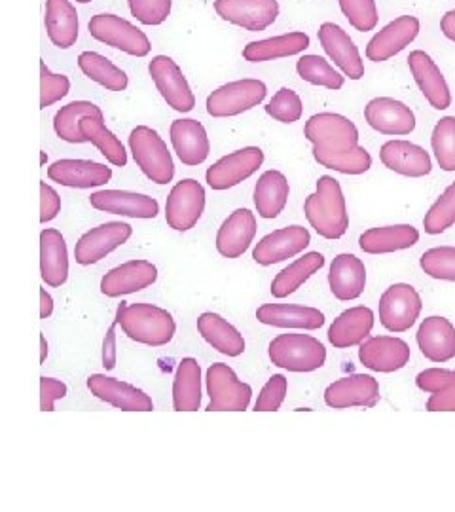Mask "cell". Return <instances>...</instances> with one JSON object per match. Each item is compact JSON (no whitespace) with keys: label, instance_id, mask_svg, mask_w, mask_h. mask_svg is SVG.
<instances>
[{"label":"cell","instance_id":"9a60e30c","mask_svg":"<svg viewBox=\"0 0 455 512\" xmlns=\"http://www.w3.org/2000/svg\"><path fill=\"white\" fill-rule=\"evenodd\" d=\"M319 44L334 65L347 76L349 80H361L364 76V61L353 38L349 37L344 27L338 23L325 21L317 31Z\"/></svg>","mask_w":455,"mask_h":512},{"label":"cell","instance_id":"e575fe53","mask_svg":"<svg viewBox=\"0 0 455 512\" xmlns=\"http://www.w3.org/2000/svg\"><path fill=\"white\" fill-rule=\"evenodd\" d=\"M311 38L304 31H292L279 37L264 38L249 42L243 48V59L249 63H266L283 57L304 54L310 48Z\"/></svg>","mask_w":455,"mask_h":512},{"label":"cell","instance_id":"f35d334b","mask_svg":"<svg viewBox=\"0 0 455 512\" xmlns=\"http://www.w3.org/2000/svg\"><path fill=\"white\" fill-rule=\"evenodd\" d=\"M201 366L194 357H184L173 380V408L177 412H198L201 408Z\"/></svg>","mask_w":455,"mask_h":512},{"label":"cell","instance_id":"94428289","mask_svg":"<svg viewBox=\"0 0 455 512\" xmlns=\"http://www.w3.org/2000/svg\"><path fill=\"white\" fill-rule=\"evenodd\" d=\"M48 353H50V346H48V340L44 334H40V365L46 363L48 359Z\"/></svg>","mask_w":455,"mask_h":512},{"label":"cell","instance_id":"9f6ffc18","mask_svg":"<svg viewBox=\"0 0 455 512\" xmlns=\"http://www.w3.org/2000/svg\"><path fill=\"white\" fill-rule=\"evenodd\" d=\"M59 213H61V196L57 194L54 186L40 183V222L46 224L50 220L57 219Z\"/></svg>","mask_w":455,"mask_h":512},{"label":"cell","instance_id":"ac0fdd59","mask_svg":"<svg viewBox=\"0 0 455 512\" xmlns=\"http://www.w3.org/2000/svg\"><path fill=\"white\" fill-rule=\"evenodd\" d=\"M310 243V230L304 226L279 228L256 243L253 260L260 266H273L300 255L304 249H308Z\"/></svg>","mask_w":455,"mask_h":512},{"label":"cell","instance_id":"4dcf8cb0","mask_svg":"<svg viewBox=\"0 0 455 512\" xmlns=\"http://www.w3.org/2000/svg\"><path fill=\"white\" fill-rule=\"evenodd\" d=\"M256 319L262 325L277 329L317 330L325 325V313L298 304H264L256 310Z\"/></svg>","mask_w":455,"mask_h":512},{"label":"cell","instance_id":"52a82bcc","mask_svg":"<svg viewBox=\"0 0 455 512\" xmlns=\"http://www.w3.org/2000/svg\"><path fill=\"white\" fill-rule=\"evenodd\" d=\"M268 95V86L258 78H241L228 82L209 93L205 110L213 118H234L247 110H253Z\"/></svg>","mask_w":455,"mask_h":512},{"label":"cell","instance_id":"b9f144b4","mask_svg":"<svg viewBox=\"0 0 455 512\" xmlns=\"http://www.w3.org/2000/svg\"><path fill=\"white\" fill-rule=\"evenodd\" d=\"M78 69L91 82L99 84L109 92H126L129 86V76L120 67H116L109 57L97 52H82L78 55Z\"/></svg>","mask_w":455,"mask_h":512},{"label":"cell","instance_id":"bcb514c9","mask_svg":"<svg viewBox=\"0 0 455 512\" xmlns=\"http://www.w3.org/2000/svg\"><path fill=\"white\" fill-rule=\"evenodd\" d=\"M431 147L442 171H455V116H444L438 120L431 135Z\"/></svg>","mask_w":455,"mask_h":512},{"label":"cell","instance_id":"3957f363","mask_svg":"<svg viewBox=\"0 0 455 512\" xmlns=\"http://www.w3.org/2000/svg\"><path fill=\"white\" fill-rule=\"evenodd\" d=\"M304 213L311 228L321 238L340 239L346 236L349 228L346 196L334 177H319L317 190L304 202Z\"/></svg>","mask_w":455,"mask_h":512},{"label":"cell","instance_id":"f6af8a7d","mask_svg":"<svg viewBox=\"0 0 455 512\" xmlns=\"http://www.w3.org/2000/svg\"><path fill=\"white\" fill-rule=\"evenodd\" d=\"M296 73L311 86L327 88L332 92L342 90L344 84H346V76L338 73L321 55H302L296 61Z\"/></svg>","mask_w":455,"mask_h":512},{"label":"cell","instance_id":"74e56055","mask_svg":"<svg viewBox=\"0 0 455 512\" xmlns=\"http://www.w3.org/2000/svg\"><path fill=\"white\" fill-rule=\"evenodd\" d=\"M201 338L226 357H239L245 351V338L239 330L215 311H205L198 317Z\"/></svg>","mask_w":455,"mask_h":512},{"label":"cell","instance_id":"7bdbcfd3","mask_svg":"<svg viewBox=\"0 0 455 512\" xmlns=\"http://www.w3.org/2000/svg\"><path fill=\"white\" fill-rule=\"evenodd\" d=\"M323 266H325V256L315 251L294 260L291 266H287L285 270L275 275L272 281L273 298H287L296 293L311 275L317 274Z\"/></svg>","mask_w":455,"mask_h":512},{"label":"cell","instance_id":"7c38bea8","mask_svg":"<svg viewBox=\"0 0 455 512\" xmlns=\"http://www.w3.org/2000/svg\"><path fill=\"white\" fill-rule=\"evenodd\" d=\"M262 148L245 147L222 156L205 171V183L211 190H230L245 183L264 164Z\"/></svg>","mask_w":455,"mask_h":512},{"label":"cell","instance_id":"f546056e","mask_svg":"<svg viewBox=\"0 0 455 512\" xmlns=\"http://www.w3.org/2000/svg\"><path fill=\"white\" fill-rule=\"evenodd\" d=\"M419 351L431 363H448L455 357V327L446 317H427L419 325Z\"/></svg>","mask_w":455,"mask_h":512},{"label":"cell","instance_id":"7a4b0ae2","mask_svg":"<svg viewBox=\"0 0 455 512\" xmlns=\"http://www.w3.org/2000/svg\"><path fill=\"white\" fill-rule=\"evenodd\" d=\"M116 317L118 327L129 340L145 344L148 348L167 346L177 334V323L173 315L154 304L120 302Z\"/></svg>","mask_w":455,"mask_h":512},{"label":"cell","instance_id":"6125c7cd","mask_svg":"<svg viewBox=\"0 0 455 512\" xmlns=\"http://www.w3.org/2000/svg\"><path fill=\"white\" fill-rule=\"evenodd\" d=\"M40 162H42V165L48 164V154L46 152H40Z\"/></svg>","mask_w":455,"mask_h":512},{"label":"cell","instance_id":"7402d4cb","mask_svg":"<svg viewBox=\"0 0 455 512\" xmlns=\"http://www.w3.org/2000/svg\"><path fill=\"white\" fill-rule=\"evenodd\" d=\"M408 69L418 84L419 92L429 101V105L435 110L450 109L452 105V93L450 86L444 78L442 71L438 69L435 59L423 50H414L408 55Z\"/></svg>","mask_w":455,"mask_h":512},{"label":"cell","instance_id":"7dc6e473","mask_svg":"<svg viewBox=\"0 0 455 512\" xmlns=\"http://www.w3.org/2000/svg\"><path fill=\"white\" fill-rule=\"evenodd\" d=\"M455 224V183L450 184L423 219L425 234L438 236Z\"/></svg>","mask_w":455,"mask_h":512},{"label":"cell","instance_id":"5bb4252c","mask_svg":"<svg viewBox=\"0 0 455 512\" xmlns=\"http://www.w3.org/2000/svg\"><path fill=\"white\" fill-rule=\"evenodd\" d=\"M213 8L222 21L251 33L266 31L281 14L277 0H215Z\"/></svg>","mask_w":455,"mask_h":512},{"label":"cell","instance_id":"9c48e42d","mask_svg":"<svg viewBox=\"0 0 455 512\" xmlns=\"http://www.w3.org/2000/svg\"><path fill=\"white\" fill-rule=\"evenodd\" d=\"M207 205L203 184L196 179H182L175 184L165 202V220L171 230L188 232L196 228Z\"/></svg>","mask_w":455,"mask_h":512},{"label":"cell","instance_id":"60d3db41","mask_svg":"<svg viewBox=\"0 0 455 512\" xmlns=\"http://www.w3.org/2000/svg\"><path fill=\"white\" fill-rule=\"evenodd\" d=\"M78 129L86 143L97 148L110 165L126 167L128 165V150L124 143L105 126V118L97 116H84L78 124Z\"/></svg>","mask_w":455,"mask_h":512},{"label":"cell","instance_id":"ffe728a7","mask_svg":"<svg viewBox=\"0 0 455 512\" xmlns=\"http://www.w3.org/2000/svg\"><path fill=\"white\" fill-rule=\"evenodd\" d=\"M91 395L103 403H109L124 412H152L154 403L150 395L135 385L110 378L105 374H91L88 378Z\"/></svg>","mask_w":455,"mask_h":512},{"label":"cell","instance_id":"30bf717a","mask_svg":"<svg viewBox=\"0 0 455 512\" xmlns=\"http://www.w3.org/2000/svg\"><path fill=\"white\" fill-rule=\"evenodd\" d=\"M148 74L165 103L177 112H192L196 109V95L181 67L169 55H156L148 63Z\"/></svg>","mask_w":455,"mask_h":512},{"label":"cell","instance_id":"836d02e7","mask_svg":"<svg viewBox=\"0 0 455 512\" xmlns=\"http://www.w3.org/2000/svg\"><path fill=\"white\" fill-rule=\"evenodd\" d=\"M44 25L50 42L59 50H69L80 37V19L71 0H46Z\"/></svg>","mask_w":455,"mask_h":512},{"label":"cell","instance_id":"277c9868","mask_svg":"<svg viewBox=\"0 0 455 512\" xmlns=\"http://www.w3.org/2000/svg\"><path fill=\"white\" fill-rule=\"evenodd\" d=\"M129 152L146 179L154 184H169L175 179V162L156 129L137 126L129 133Z\"/></svg>","mask_w":455,"mask_h":512},{"label":"cell","instance_id":"ab89813d","mask_svg":"<svg viewBox=\"0 0 455 512\" xmlns=\"http://www.w3.org/2000/svg\"><path fill=\"white\" fill-rule=\"evenodd\" d=\"M416 385L429 393V412H455V370L427 368L419 372Z\"/></svg>","mask_w":455,"mask_h":512},{"label":"cell","instance_id":"c3c4849f","mask_svg":"<svg viewBox=\"0 0 455 512\" xmlns=\"http://www.w3.org/2000/svg\"><path fill=\"white\" fill-rule=\"evenodd\" d=\"M338 6L355 31L368 33L378 27L380 12L376 0H338Z\"/></svg>","mask_w":455,"mask_h":512},{"label":"cell","instance_id":"f907efd6","mask_svg":"<svg viewBox=\"0 0 455 512\" xmlns=\"http://www.w3.org/2000/svg\"><path fill=\"white\" fill-rule=\"evenodd\" d=\"M425 274L440 281H455V247H435L419 258Z\"/></svg>","mask_w":455,"mask_h":512},{"label":"cell","instance_id":"83f0119b","mask_svg":"<svg viewBox=\"0 0 455 512\" xmlns=\"http://www.w3.org/2000/svg\"><path fill=\"white\" fill-rule=\"evenodd\" d=\"M256 230H258V224H256L255 213H251L245 207L236 209L220 224L217 232V251L220 256L234 260L245 255L251 243L255 241Z\"/></svg>","mask_w":455,"mask_h":512},{"label":"cell","instance_id":"6da1fadb","mask_svg":"<svg viewBox=\"0 0 455 512\" xmlns=\"http://www.w3.org/2000/svg\"><path fill=\"white\" fill-rule=\"evenodd\" d=\"M304 137L313 145V160L342 175H363L372 167V156L359 145V129L342 114L319 112L304 126Z\"/></svg>","mask_w":455,"mask_h":512},{"label":"cell","instance_id":"603a6c76","mask_svg":"<svg viewBox=\"0 0 455 512\" xmlns=\"http://www.w3.org/2000/svg\"><path fill=\"white\" fill-rule=\"evenodd\" d=\"M380 401V384L368 374H353L330 384L325 391V403L334 410L372 408Z\"/></svg>","mask_w":455,"mask_h":512},{"label":"cell","instance_id":"8fae6325","mask_svg":"<svg viewBox=\"0 0 455 512\" xmlns=\"http://www.w3.org/2000/svg\"><path fill=\"white\" fill-rule=\"evenodd\" d=\"M133 236V226L122 220L103 222L95 228L88 230L84 236L76 241L74 258L80 266H93L99 260L107 258L118 247L128 243Z\"/></svg>","mask_w":455,"mask_h":512},{"label":"cell","instance_id":"d590c367","mask_svg":"<svg viewBox=\"0 0 455 512\" xmlns=\"http://www.w3.org/2000/svg\"><path fill=\"white\" fill-rule=\"evenodd\" d=\"M419 241V230L412 224H395L370 228L359 238L366 255H389L414 247Z\"/></svg>","mask_w":455,"mask_h":512},{"label":"cell","instance_id":"e0dca14e","mask_svg":"<svg viewBox=\"0 0 455 512\" xmlns=\"http://www.w3.org/2000/svg\"><path fill=\"white\" fill-rule=\"evenodd\" d=\"M364 120L382 135L404 137L416 129V114L406 103L393 97H374L364 107Z\"/></svg>","mask_w":455,"mask_h":512},{"label":"cell","instance_id":"f1b7e54d","mask_svg":"<svg viewBox=\"0 0 455 512\" xmlns=\"http://www.w3.org/2000/svg\"><path fill=\"white\" fill-rule=\"evenodd\" d=\"M69 249L65 238L59 230L46 228L40 232V275L42 281L52 287L59 289L69 279Z\"/></svg>","mask_w":455,"mask_h":512},{"label":"cell","instance_id":"2e32d148","mask_svg":"<svg viewBox=\"0 0 455 512\" xmlns=\"http://www.w3.org/2000/svg\"><path fill=\"white\" fill-rule=\"evenodd\" d=\"M419 31L421 23L416 16H399L370 38L364 54L374 63H385L404 52L418 38Z\"/></svg>","mask_w":455,"mask_h":512},{"label":"cell","instance_id":"db71d44e","mask_svg":"<svg viewBox=\"0 0 455 512\" xmlns=\"http://www.w3.org/2000/svg\"><path fill=\"white\" fill-rule=\"evenodd\" d=\"M289 382L283 374H273L268 384L262 387L255 403V412H275L285 403Z\"/></svg>","mask_w":455,"mask_h":512},{"label":"cell","instance_id":"4fadbf2b","mask_svg":"<svg viewBox=\"0 0 455 512\" xmlns=\"http://www.w3.org/2000/svg\"><path fill=\"white\" fill-rule=\"evenodd\" d=\"M421 308L423 302L416 287L395 283L380 298V323L389 332H406L416 325Z\"/></svg>","mask_w":455,"mask_h":512},{"label":"cell","instance_id":"8d00e7d4","mask_svg":"<svg viewBox=\"0 0 455 512\" xmlns=\"http://www.w3.org/2000/svg\"><path fill=\"white\" fill-rule=\"evenodd\" d=\"M289 194H291V184L281 171L277 169L264 171L256 181L255 194H253L256 213L262 219H277L287 207Z\"/></svg>","mask_w":455,"mask_h":512},{"label":"cell","instance_id":"8992f818","mask_svg":"<svg viewBox=\"0 0 455 512\" xmlns=\"http://www.w3.org/2000/svg\"><path fill=\"white\" fill-rule=\"evenodd\" d=\"M205 387L209 395L205 412H245L251 406L253 387L241 382L224 363H213L207 368Z\"/></svg>","mask_w":455,"mask_h":512},{"label":"cell","instance_id":"ee69618b","mask_svg":"<svg viewBox=\"0 0 455 512\" xmlns=\"http://www.w3.org/2000/svg\"><path fill=\"white\" fill-rule=\"evenodd\" d=\"M84 116H97V118H105L103 110L99 109L95 103L91 101H73L65 107L57 110V114L54 116V131L55 135L69 143V145H82L86 143L78 124Z\"/></svg>","mask_w":455,"mask_h":512},{"label":"cell","instance_id":"4316f807","mask_svg":"<svg viewBox=\"0 0 455 512\" xmlns=\"http://www.w3.org/2000/svg\"><path fill=\"white\" fill-rule=\"evenodd\" d=\"M48 179L67 188H99L110 183L112 169L93 160H57L48 167Z\"/></svg>","mask_w":455,"mask_h":512},{"label":"cell","instance_id":"d6986e66","mask_svg":"<svg viewBox=\"0 0 455 512\" xmlns=\"http://www.w3.org/2000/svg\"><path fill=\"white\" fill-rule=\"evenodd\" d=\"M90 205L99 213L129 219H156L160 215V203L154 198L129 190H97L90 196Z\"/></svg>","mask_w":455,"mask_h":512},{"label":"cell","instance_id":"d6a6232c","mask_svg":"<svg viewBox=\"0 0 455 512\" xmlns=\"http://www.w3.org/2000/svg\"><path fill=\"white\" fill-rule=\"evenodd\" d=\"M330 293L342 302L357 300L366 287V268L361 258L349 253L336 256L328 272Z\"/></svg>","mask_w":455,"mask_h":512},{"label":"cell","instance_id":"816d5d0a","mask_svg":"<svg viewBox=\"0 0 455 512\" xmlns=\"http://www.w3.org/2000/svg\"><path fill=\"white\" fill-rule=\"evenodd\" d=\"M71 92V80L65 74H55L40 61V109H48Z\"/></svg>","mask_w":455,"mask_h":512},{"label":"cell","instance_id":"6f0895ef","mask_svg":"<svg viewBox=\"0 0 455 512\" xmlns=\"http://www.w3.org/2000/svg\"><path fill=\"white\" fill-rule=\"evenodd\" d=\"M116 327H118V317H114L103 342V366L109 372L116 366Z\"/></svg>","mask_w":455,"mask_h":512},{"label":"cell","instance_id":"1f68e13d","mask_svg":"<svg viewBox=\"0 0 455 512\" xmlns=\"http://www.w3.org/2000/svg\"><path fill=\"white\" fill-rule=\"evenodd\" d=\"M374 329V311L366 306H355L342 311L328 329V342L336 349L361 346Z\"/></svg>","mask_w":455,"mask_h":512},{"label":"cell","instance_id":"cb8c5ba5","mask_svg":"<svg viewBox=\"0 0 455 512\" xmlns=\"http://www.w3.org/2000/svg\"><path fill=\"white\" fill-rule=\"evenodd\" d=\"M410 346L395 336L366 338L359 348V359L368 370L391 374L410 363Z\"/></svg>","mask_w":455,"mask_h":512},{"label":"cell","instance_id":"d4e9b609","mask_svg":"<svg viewBox=\"0 0 455 512\" xmlns=\"http://www.w3.org/2000/svg\"><path fill=\"white\" fill-rule=\"evenodd\" d=\"M380 160L389 171L410 179L427 177L433 171L429 152L416 143H410L404 139H393L383 143L380 148Z\"/></svg>","mask_w":455,"mask_h":512},{"label":"cell","instance_id":"11a10c76","mask_svg":"<svg viewBox=\"0 0 455 512\" xmlns=\"http://www.w3.org/2000/svg\"><path fill=\"white\" fill-rule=\"evenodd\" d=\"M69 393L67 384H63L61 380L42 376L40 378V410L42 412H54L55 403L65 399Z\"/></svg>","mask_w":455,"mask_h":512},{"label":"cell","instance_id":"44dd1931","mask_svg":"<svg viewBox=\"0 0 455 512\" xmlns=\"http://www.w3.org/2000/svg\"><path fill=\"white\" fill-rule=\"evenodd\" d=\"M158 281V268L148 260H129L116 268H112L109 274L103 275L99 291L109 296L118 298L126 294H135L145 291Z\"/></svg>","mask_w":455,"mask_h":512},{"label":"cell","instance_id":"91938a15","mask_svg":"<svg viewBox=\"0 0 455 512\" xmlns=\"http://www.w3.org/2000/svg\"><path fill=\"white\" fill-rule=\"evenodd\" d=\"M54 298L46 289H40V319H48L54 313Z\"/></svg>","mask_w":455,"mask_h":512},{"label":"cell","instance_id":"484cf974","mask_svg":"<svg viewBox=\"0 0 455 512\" xmlns=\"http://www.w3.org/2000/svg\"><path fill=\"white\" fill-rule=\"evenodd\" d=\"M171 145L175 148L177 158L188 167H198L209 158L211 141L207 129L200 120L179 118L169 128Z\"/></svg>","mask_w":455,"mask_h":512},{"label":"cell","instance_id":"f5cc1de1","mask_svg":"<svg viewBox=\"0 0 455 512\" xmlns=\"http://www.w3.org/2000/svg\"><path fill=\"white\" fill-rule=\"evenodd\" d=\"M129 14L146 27H158L167 21L173 0H128Z\"/></svg>","mask_w":455,"mask_h":512},{"label":"cell","instance_id":"680465c9","mask_svg":"<svg viewBox=\"0 0 455 512\" xmlns=\"http://www.w3.org/2000/svg\"><path fill=\"white\" fill-rule=\"evenodd\" d=\"M440 31L442 35L452 40L455 44V10H448L440 19Z\"/></svg>","mask_w":455,"mask_h":512},{"label":"cell","instance_id":"5b68a950","mask_svg":"<svg viewBox=\"0 0 455 512\" xmlns=\"http://www.w3.org/2000/svg\"><path fill=\"white\" fill-rule=\"evenodd\" d=\"M268 353L273 365L289 372H315L327 363V348L310 334H281Z\"/></svg>","mask_w":455,"mask_h":512},{"label":"cell","instance_id":"ba28073f","mask_svg":"<svg viewBox=\"0 0 455 512\" xmlns=\"http://www.w3.org/2000/svg\"><path fill=\"white\" fill-rule=\"evenodd\" d=\"M88 31L97 42L133 57H146L152 52V44L145 31L116 14L93 16L88 21Z\"/></svg>","mask_w":455,"mask_h":512},{"label":"cell","instance_id":"681fc988","mask_svg":"<svg viewBox=\"0 0 455 512\" xmlns=\"http://www.w3.org/2000/svg\"><path fill=\"white\" fill-rule=\"evenodd\" d=\"M266 114L281 124H294L304 114V103L300 95L291 88H281L264 107Z\"/></svg>","mask_w":455,"mask_h":512},{"label":"cell","instance_id":"be15d7a7","mask_svg":"<svg viewBox=\"0 0 455 512\" xmlns=\"http://www.w3.org/2000/svg\"><path fill=\"white\" fill-rule=\"evenodd\" d=\"M78 4H90L91 0H76Z\"/></svg>","mask_w":455,"mask_h":512}]
</instances>
